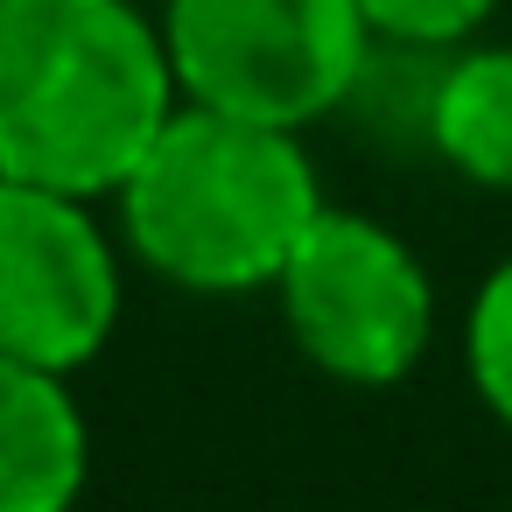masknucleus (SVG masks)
Here are the masks:
<instances>
[{
  "label": "nucleus",
  "instance_id": "0eeeda50",
  "mask_svg": "<svg viewBox=\"0 0 512 512\" xmlns=\"http://www.w3.org/2000/svg\"><path fill=\"white\" fill-rule=\"evenodd\" d=\"M428 148L477 190H512V43H463L428 78Z\"/></svg>",
  "mask_w": 512,
  "mask_h": 512
},
{
  "label": "nucleus",
  "instance_id": "f257e3e1",
  "mask_svg": "<svg viewBox=\"0 0 512 512\" xmlns=\"http://www.w3.org/2000/svg\"><path fill=\"white\" fill-rule=\"evenodd\" d=\"M183 106L141 0H0V176L113 197Z\"/></svg>",
  "mask_w": 512,
  "mask_h": 512
},
{
  "label": "nucleus",
  "instance_id": "7ed1b4c3",
  "mask_svg": "<svg viewBox=\"0 0 512 512\" xmlns=\"http://www.w3.org/2000/svg\"><path fill=\"white\" fill-rule=\"evenodd\" d=\"M155 22L190 106L295 134L351 106L372 64L358 0H162Z\"/></svg>",
  "mask_w": 512,
  "mask_h": 512
},
{
  "label": "nucleus",
  "instance_id": "f03ea898",
  "mask_svg": "<svg viewBox=\"0 0 512 512\" xmlns=\"http://www.w3.org/2000/svg\"><path fill=\"white\" fill-rule=\"evenodd\" d=\"M113 197L141 267L190 295L274 288L281 260L323 211V183L295 127L211 113L190 99L169 113V127Z\"/></svg>",
  "mask_w": 512,
  "mask_h": 512
},
{
  "label": "nucleus",
  "instance_id": "423d86ee",
  "mask_svg": "<svg viewBox=\"0 0 512 512\" xmlns=\"http://www.w3.org/2000/svg\"><path fill=\"white\" fill-rule=\"evenodd\" d=\"M92 470V428L71 372L0 351V512H71Z\"/></svg>",
  "mask_w": 512,
  "mask_h": 512
},
{
  "label": "nucleus",
  "instance_id": "9d476101",
  "mask_svg": "<svg viewBox=\"0 0 512 512\" xmlns=\"http://www.w3.org/2000/svg\"><path fill=\"white\" fill-rule=\"evenodd\" d=\"M0 183H8V176H0Z\"/></svg>",
  "mask_w": 512,
  "mask_h": 512
},
{
  "label": "nucleus",
  "instance_id": "1a4fd4ad",
  "mask_svg": "<svg viewBox=\"0 0 512 512\" xmlns=\"http://www.w3.org/2000/svg\"><path fill=\"white\" fill-rule=\"evenodd\" d=\"M358 15L379 50L449 57V50L477 43V29L498 15V0H358Z\"/></svg>",
  "mask_w": 512,
  "mask_h": 512
},
{
  "label": "nucleus",
  "instance_id": "6e6552de",
  "mask_svg": "<svg viewBox=\"0 0 512 512\" xmlns=\"http://www.w3.org/2000/svg\"><path fill=\"white\" fill-rule=\"evenodd\" d=\"M463 372L498 428H512V260H498L463 316Z\"/></svg>",
  "mask_w": 512,
  "mask_h": 512
},
{
  "label": "nucleus",
  "instance_id": "20e7f679",
  "mask_svg": "<svg viewBox=\"0 0 512 512\" xmlns=\"http://www.w3.org/2000/svg\"><path fill=\"white\" fill-rule=\"evenodd\" d=\"M295 351L337 386H400L435 337V281L421 253L365 218L323 204L274 274Z\"/></svg>",
  "mask_w": 512,
  "mask_h": 512
},
{
  "label": "nucleus",
  "instance_id": "39448f33",
  "mask_svg": "<svg viewBox=\"0 0 512 512\" xmlns=\"http://www.w3.org/2000/svg\"><path fill=\"white\" fill-rule=\"evenodd\" d=\"M120 323V253L92 197L0 183V351L43 372H78Z\"/></svg>",
  "mask_w": 512,
  "mask_h": 512
}]
</instances>
